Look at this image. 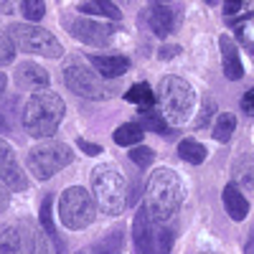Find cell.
<instances>
[{
  "mask_svg": "<svg viewBox=\"0 0 254 254\" xmlns=\"http://www.w3.org/2000/svg\"><path fill=\"white\" fill-rule=\"evenodd\" d=\"M183 183L171 168H158L150 173L145 186V208L158 221H168L178 214L183 203Z\"/></svg>",
  "mask_w": 254,
  "mask_h": 254,
  "instance_id": "obj_1",
  "label": "cell"
},
{
  "mask_svg": "<svg viewBox=\"0 0 254 254\" xmlns=\"http://www.w3.org/2000/svg\"><path fill=\"white\" fill-rule=\"evenodd\" d=\"M64 99L54 92L33 94L23 112V127L31 137H51L64 120Z\"/></svg>",
  "mask_w": 254,
  "mask_h": 254,
  "instance_id": "obj_2",
  "label": "cell"
},
{
  "mask_svg": "<svg viewBox=\"0 0 254 254\" xmlns=\"http://www.w3.org/2000/svg\"><path fill=\"white\" fill-rule=\"evenodd\" d=\"M92 193L99 208L110 216H120L127 203L125 176L115 165H97L92 171Z\"/></svg>",
  "mask_w": 254,
  "mask_h": 254,
  "instance_id": "obj_3",
  "label": "cell"
},
{
  "mask_svg": "<svg viewBox=\"0 0 254 254\" xmlns=\"http://www.w3.org/2000/svg\"><path fill=\"white\" fill-rule=\"evenodd\" d=\"M132 242L137 254H171L173 231L165 226V221L153 219L142 206L132 221Z\"/></svg>",
  "mask_w": 254,
  "mask_h": 254,
  "instance_id": "obj_4",
  "label": "cell"
},
{
  "mask_svg": "<svg viewBox=\"0 0 254 254\" xmlns=\"http://www.w3.org/2000/svg\"><path fill=\"white\" fill-rule=\"evenodd\" d=\"M193 102H196L193 89L181 76H165L160 81L158 104H160V112L165 115L168 122H173V125L186 122L190 117V112H193Z\"/></svg>",
  "mask_w": 254,
  "mask_h": 254,
  "instance_id": "obj_5",
  "label": "cell"
},
{
  "mask_svg": "<svg viewBox=\"0 0 254 254\" xmlns=\"http://www.w3.org/2000/svg\"><path fill=\"white\" fill-rule=\"evenodd\" d=\"M51 237L41 234L33 224L18 221L0 234V254H54L51 252Z\"/></svg>",
  "mask_w": 254,
  "mask_h": 254,
  "instance_id": "obj_6",
  "label": "cell"
},
{
  "mask_svg": "<svg viewBox=\"0 0 254 254\" xmlns=\"http://www.w3.org/2000/svg\"><path fill=\"white\" fill-rule=\"evenodd\" d=\"M8 31L13 33L18 49L26 51V54L46 56V59H59L64 54V46L59 44V38L51 31L31 23V20H28V23H13Z\"/></svg>",
  "mask_w": 254,
  "mask_h": 254,
  "instance_id": "obj_7",
  "label": "cell"
},
{
  "mask_svg": "<svg viewBox=\"0 0 254 254\" xmlns=\"http://www.w3.org/2000/svg\"><path fill=\"white\" fill-rule=\"evenodd\" d=\"M64 81H66V87L74 94L87 97V99H110L115 94V89L102 79V74L97 69L92 71L87 64H81V61L66 64V69H64Z\"/></svg>",
  "mask_w": 254,
  "mask_h": 254,
  "instance_id": "obj_8",
  "label": "cell"
},
{
  "mask_svg": "<svg viewBox=\"0 0 254 254\" xmlns=\"http://www.w3.org/2000/svg\"><path fill=\"white\" fill-rule=\"evenodd\" d=\"M59 216H61V224L66 229H84L89 226L92 219H94V201H92V193L87 188H79V186H71L61 193L59 198Z\"/></svg>",
  "mask_w": 254,
  "mask_h": 254,
  "instance_id": "obj_9",
  "label": "cell"
},
{
  "mask_svg": "<svg viewBox=\"0 0 254 254\" xmlns=\"http://www.w3.org/2000/svg\"><path fill=\"white\" fill-rule=\"evenodd\" d=\"M71 163V147L64 142H41L28 153V168L38 181H49L54 173Z\"/></svg>",
  "mask_w": 254,
  "mask_h": 254,
  "instance_id": "obj_10",
  "label": "cell"
},
{
  "mask_svg": "<svg viewBox=\"0 0 254 254\" xmlns=\"http://www.w3.org/2000/svg\"><path fill=\"white\" fill-rule=\"evenodd\" d=\"M64 26L69 28V33L74 38H79L81 44H89V46H107L115 31L112 26H104L99 20H92V18H81V15H66L64 18Z\"/></svg>",
  "mask_w": 254,
  "mask_h": 254,
  "instance_id": "obj_11",
  "label": "cell"
},
{
  "mask_svg": "<svg viewBox=\"0 0 254 254\" xmlns=\"http://www.w3.org/2000/svg\"><path fill=\"white\" fill-rule=\"evenodd\" d=\"M0 183L8 186L10 190H23L28 186L26 173L20 171V165L15 160V150L5 140H0Z\"/></svg>",
  "mask_w": 254,
  "mask_h": 254,
  "instance_id": "obj_12",
  "label": "cell"
},
{
  "mask_svg": "<svg viewBox=\"0 0 254 254\" xmlns=\"http://www.w3.org/2000/svg\"><path fill=\"white\" fill-rule=\"evenodd\" d=\"M219 46H221V66H224V76L231 81H239L244 76V66H242V59H239V49L237 44L231 41L229 36L219 38Z\"/></svg>",
  "mask_w": 254,
  "mask_h": 254,
  "instance_id": "obj_13",
  "label": "cell"
},
{
  "mask_svg": "<svg viewBox=\"0 0 254 254\" xmlns=\"http://www.w3.org/2000/svg\"><path fill=\"white\" fill-rule=\"evenodd\" d=\"M178 26V13L168 5H153L150 8V28L158 38H165L168 33H173Z\"/></svg>",
  "mask_w": 254,
  "mask_h": 254,
  "instance_id": "obj_14",
  "label": "cell"
},
{
  "mask_svg": "<svg viewBox=\"0 0 254 254\" xmlns=\"http://www.w3.org/2000/svg\"><path fill=\"white\" fill-rule=\"evenodd\" d=\"M224 208H226V214L234 219V221H244L247 214H249V201L244 198L242 193V188L237 183H229L224 188Z\"/></svg>",
  "mask_w": 254,
  "mask_h": 254,
  "instance_id": "obj_15",
  "label": "cell"
},
{
  "mask_svg": "<svg viewBox=\"0 0 254 254\" xmlns=\"http://www.w3.org/2000/svg\"><path fill=\"white\" fill-rule=\"evenodd\" d=\"M89 64L107 79H117L125 71H130V59L127 56H89Z\"/></svg>",
  "mask_w": 254,
  "mask_h": 254,
  "instance_id": "obj_16",
  "label": "cell"
},
{
  "mask_svg": "<svg viewBox=\"0 0 254 254\" xmlns=\"http://www.w3.org/2000/svg\"><path fill=\"white\" fill-rule=\"evenodd\" d=\"M15 76H18V81L23 84V87H49V74H46V69L38 66V64H31V61L20 64L18 71H15Z\"/></svg>",
  "mask_w": 254,
  "mask_h": 254,
  "instance_id": "obj_17",
  "label": "cell"
},
{
  "mask_svg": "<svg viewBox=\"0 0 254 254\" xmlns=\"http://www.w3.org/2000/svg\"><path fill=\"white\" fill-rule=\"evenodd\" d=\"M145 137V127L140 122H125L115 130V142L122 145V147H132V145H140Z\"/></svg>",
  "mask_w": 254,
  "mask_h": 254,
  "instance_id": "obj_18",
  "label": "cell"
},
{
  "mask_svg": "<svg viewBox=\"0 0 254 254\" xmlns=\"http://www.w3.org/2000/svg\"><path fill=\"white\" fill-rule=\"evenodd\" d=\"M237 130V117L231 115V112H221L214 122V127H211V135H214V140L219 142H229L231 135H234Z\"/></svg>",
  "mask_w": 254,
  "mask_h": 254,
  "instance_id": "obj_19",
  "label": "cell"
},
{
  "mask_svg": "<svg viewBox=\"0 0 254 254\" xmlns=\"http://www.w3.org/2000/svg\"><path fill=\"white\" fill-rule=\"evenodd\" d=\"M178 155L190 165H198V163L206 160V147L196 140H181L178 142Z\"/></svg>",
  "mask_w": 254,
  "mask_h": 254,
  "instance_id": "obj_20",
  "label": "cell"
},
{
  "mask_svg": "<svg viewBox=\"0 0 254 254\" xmlns=\"http://www.w3.org/2000/svg\"><path fill=\"white\" fill-rule=\"evenodd\" d=\"M234 178H237V183L239 186H244V188H254V158L252 155H244V158H239L237 163H234Z\"/></svg>",
  "mask_w": 254,
  "mask_h": 254,
  "instance_id": "obj_21",
  "label": "cell"
},
{
  "mask_svg": "<svg viewBox=\"0 0 254 254\" xmlns=\"http://www.w3.org/2000/svg\"><path fill=\"white\" fill-rule=\"evenodd\" d=\"M140 125L145 127V130L150 132H160V135H168V120L163 112H155V110H142L140 112Z\"/></svg>",
  "mask_w": 254,
  "mask_h": 254,
  "instance_id": "obj_22",
  "label": "cell"
},
{
  "mask_svg": "<svg viewBox=\"0 0 254 254\" xmlns=\"http://www.w3.org/2000/svg\"><path fill=\"white\" fill-rule=\"evenodd\" d=\"M125 99L132 102V104H140L142 110H147L155 102V94H153V89L147 87L145 81H140V84H135V87H130V89L125 92Z\"/></svg>",
  "mask_w": 254,
  "mask_h": 254,
  "instance_id": "obj_23",
  "label": "cell"
},
{
  "mask_svg": "<svg viewBox=\"0 0 254 254\" xmlns=\"http://www.w3.org/2000/svg\"><path fill=\"white\" fill-rule=\"evenodd\" d=\"M79 10H84V13H99V15H107L112 20H120L122 18L120 8L112 3V0H89V3H81Z\"/></svg>",
  "mask_w": 254,
  "mask_h": 254,
  "instance_id": "obj_24",
  "label": "cell"
},
{
  "mask_svg": "<svg viewBox=\"0 0 254 254\" xmlns=\"http://www.w3.org/2000/svg\"><path fill=\"white\" fill-rule=\"evenodd\" d=\"M15 49H18V44H15L13 33L8 28H3L0 31V66H5V64H10L15 59Z\"/></svg>",
  "mask_w": 254,
  "mask_h": 254,
  "instance_id": "obj_25",
  "label": "cell"
},
{
  "mask_svg": "<svg viewBox=\"0 0 254 254\" xmlns=\"http://www.w3.org/2000/svg\"><path fill=\"white\" fill-rule=\"evenodd\" d=\"M46 13V5L44 0H23V15L31 20V23H38Z\"/></svg>",
  "mask_w": 254,
  "mask_h": 254,
  "instance_id": "obj_26",
  "label": "cell"
},
{
  "mask_svg": "<svg viewBox=\"0 0 254 254\" xmlns=\"http://www.w3.org/2000/svg\"><path fill=\"white\" fill-rule=\"evenodd\" d=\"M130 160L140 168H147L153 160H155V153L150 150V147H132L130 150Z\"/></svg>",
  "mask_w": 254,
  "mask_h": 254,
  "instance_id": "obj_27",
  "label": "cell"
},
{
  "mask_svg": "<svg viewBox=\"0 0 254 254\" xmlns=\"http://www.w3.org/2000/svg\"><path fill=\"white\" fill-rule=\"evenodd\" d=\"M41 226H44V231L51 239H56V229H54V219H51V198L41 203Z\"/></svg>",
  "mask_w": 254,
  "mask_h": 254,
  "instance_id": "obj_28",
  "label": "cell"
},
{
  "mask_svg": "<svg viewBox=\"0 0 254 254\" xmlns=\"http://www.w3.org/2000/svg\"><path fill=\"white\" fill-rule=\"evenodd\" d=\"M112 247V237H107L99 247H94V249H81L79 254H117L120 252V247H115V249H110Z\"/></svg>",
  "mask_w": 254,
  "mask_h": 254,
  "instance_id": "obj_29",
  "label": "cell"
},
{
  "mask_svg": "<svg viewBox=\"0 0 254 254\" xmlns=\"http://www.w3.org/2000/svg\"><path fill=\"white\" fill-rule=\"evenodd\" d=\"M242 5H244V0H224V13H226V18H234V15L242 10Z\"/></svg>",
  "mask_w": 254,
  "mask_h": 254,
  "instance_id": "obj_30",
  "label": "cell"
},
{
  "mask_svg": "<svg viewBox=\"0 0 254 254\" xmlns=\"http://www.w3.org/2000/svg\"><path fill=\"white\" fill-rule=\"evenodd\" d=\"M76 145H79L87 155H99V153H102V147H99L97 142H89V140H84V137H79V140H76Z\"/></svg>",
  "mask_w": 254,
  "mask_h": 254,
  "instance_id": "obj_31",
  "label": "cell"
},
{
  "mask_svg": "<svg viewBox=\"0 0 254 254\" xmlns=\"http://www.w3.org/2000/svg\"><path fill=\"white\" fill-rule=\"evenodd\" d=\"M214 112H216V104L211 102V99H206V102H203V115L198 117V122H196V125H198V127H201V125H206V120H208L211 115H214Z\"/></svg>",
  "mask_w": 254,
  "mask_h": 254,
  "instance_id": "obj_32",
  "label": "cell"
},
{
  "mask_svg": "<svg viewBox=\"0 0 254 254\" xmlns=\"http://www.w3.org/2000/svg\"><path fill=\"white\" fill-rule=\"evenodd\" d=\"M242 110H244L247 115L254 117V89H249V92L242 97Z\"/></svg>",
  "mask_w": 254,
  "mask_h": 254,
  "instance_id": "obj_33",
  "label": "cell"
},
{
  "mask_svg": "<svg viewBox=\"0 0 254 254\" xmlns=\"http://www.w3.org/2000/svg\"><path fill=\"white\" fill-rule=\"evenodd\" d=\"M15 10V0H0V13H13Z\"/></svg>",
  "mask_w": 254,
  "mask_h": 254,
  "instance_id": "obj_34",
  "label": "cell"
},
{
  "mask_svg": "<svg viewBox=\"0 0 254 254\" xmlns=\"http://www.w3.org/2000/svg\"><path fill=\"white\" fill-rule=\"evenodd\" d=\"M178 51H181L178 46H163V54H160V56H163V59H171V56H176Z\"/></svg>",
  "mask_w": 254,
  "mask_h": 254,
  "instance_id": "obj_35",
  "label": "cell"
},
{
  "mask_svg": "<svg viewBox=\"0 0 254 254\" xmlns=\"http://www.w3.org/2000/svg\"><path fill=\"white\" fill-rule=\"evenodd\" d=\"M3 89H5V76L0 74V94H3Z\"/></svg>",
  "mask_w": 254,
  "mask_h": 254,
  "instance_id": "obj_36",
  "label": "cell"
},
{
  "mask_svg": "<svg viewBox=\"0 0 254 254\" xmlns=\"http://www.w3.org/2000/svg\"><path fill=\"white\" fill-rule=\"evenodd\" d=\"M206 3H216V0H206Z\"/></svg>",
  "mask_w": 254,
  "mask_h": 254,
  "instance_id": "obj_37",
  "label": "cell"
},
{
  "mask_svg": "<svg viewBox=\"0 0 254 254\" xmlns=\"http://www.w3.org/2000/svg\"><path fill=\"white\" fill-rule=\"evenodd\" d=\"M252 56H254V46H252Z\"/></svg>",
  "mask_w": 254,
  "mask_h": 254,
  "instance_id": "obj_38",
  "label": "cell"
},
{
  "mask_svg": "<svg viewBox=\"0 0 254 254\" xmlns=\"http://www.w3.org/2000/svg\"><path fill=\"white\" fill-rule=\"evenodd\" d=\"M203 254H208V252H203Z\"/></svg>",
  "mask_w": 254,
  "mask_h": 254,
  "instance_id": "obj_39",
  "label": "cell"
}]
</instances>
